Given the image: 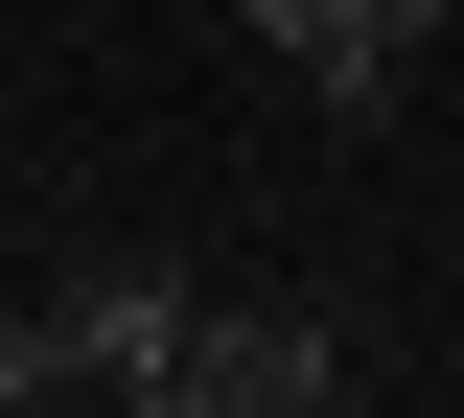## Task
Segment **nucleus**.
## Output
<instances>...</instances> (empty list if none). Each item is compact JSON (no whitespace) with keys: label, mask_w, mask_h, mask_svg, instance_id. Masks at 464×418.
I'll return each instance as SVG.
<instances>
[{"label":"nucleus","mask_w":464,"mask_h":418,"mask_svg":"<svg viewBox=\"0 0 464 418\" xmlns=\"http://www.w3.org/2000/svg\"><path fill=\"white\" fill-rule=\"evenodd\" d=\"M163 395L186 418H348V326H302V302H186Z\"/></svg>","instance_id":"f257e3e1"},{"label":"nucleus","mask_w":464,"mask_h":418,"mask_svg":"<svg viewBox=\"0 0 464 418\" xmlns=\"http://www.w3.org/2000/svg\"><path fill=\"white\" fill-rule=\"evenodd\" d=\"M186 302H209V279H163V256H116V279H70V395H163Z\"/></svg>","instance_id":"f03ea898"},{"label":"nucleus","mask_w":464,"mask_h":418,"mask_svg":"<svg viewBox=\"0 0 464 418\" xmlns=\"http://www.w3.org/2000/svg\"><path fill=\"white\" fill-rule=\"evenodd\" d=\"M232 47H279L325 117H395V47H372V0H232Z\"/></svg>","instance_id":"7ed1b4c3"},{"label":"nucleus","mask_w":464,"mask_h":418,"mask_svg":"<svg viewBox=\"0 0 464 418\" xmlns=\"http://www.w3.org/2000/svg\"><path fill=\"white\" fill-rule=\"evenodd\" d=\"M441 24H464V0H372V47H395V70H418V47H441Z\"/></svg>","instance_id":"20e7f679"}]
</instances>
